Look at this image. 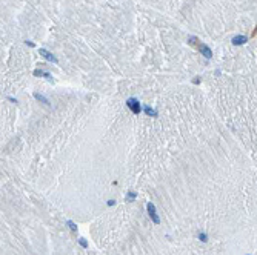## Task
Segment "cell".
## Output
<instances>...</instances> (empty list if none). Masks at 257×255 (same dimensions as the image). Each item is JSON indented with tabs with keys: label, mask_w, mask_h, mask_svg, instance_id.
Masks as SVG:
<instances>
[{
	"label": "cell",
	"mask_w": 257,
	"mask_h": 255,
	"mask_svg": "<svg viewBox=\"0 0 257 255\" xmlns=\"http://www.w3.org/2000/svg\"><path fill=\"white\" fill-rule=\"evenodd\" d=\"M126 106L131 109L132 114H139V112L142 111V106H140V103H139V100L134 98V97H131V98L126 100Z\"/></svg>",
	"instance_id": "obj_1"
},
{
	"label": "cell",
	"mask_w": 257,
	"mask_h": 255,
	"mask_svg": "<svg viewBox=\"0 0 257 255\" xmlns=\"http://www.w3.org/2000/svg\"><path fill=\"white\" fill-rule=\"evenodd\" d=\"M146 211H148V215L151 217V220H153L154 224H159V223H160V218H159V215H157V212H156V206H154L151 202L146 204Z\"/></svg>",
	"instance_id": "obj_2"
},
{
	"label": "cell",
	"mask_w": 257,
	"mask_h": 255,
	"mask_svg": "<svg viewBox=\"0 0 257 255\" xmlns=\"http://www.w3.org/2000/svg\"><path fill=\"white\" fill-rule=\"evenodd\" d=\"M199 51H200V54L205 59H211L212 57V51H211V48L209 46H206L205 43H199Z\"/></svg>",
	"instance_id": "obj_3"
},
{
	"label": "cell",
	"mask_w": 257,
	"mask_h": 255,
	"mask_svg": "<svg viewBox=\"0 0 257 255\" xmlns=\"http://www.w3.org/2000/svg\"><path fill=\"white\" fill-rule=\"evenodd\" d=\"M40 56H42V57H45V59L49 60V62H52V63H59L57 57L54 56V54H51L48 49H45V48H40Z\"/></svg>",
	"instance_id": "obj_4"
},
{
	"label": "cell",
	"mask_w": 257,
	"mask_h": 255,
	"mask_svg": "<svg viewBox=\"0 0 257 255\" xmlns=\"http://www.w3.org/2000/svg\"><path fill=\"white\" fill-rule=\"evenodd\" d=\"M248 42V37L246 35H236L233 39V45H245Z\"/></svg>",
	"instance_id": "obj_5"
},
{
	"label": "cell",
	"mask_w": 257,
	"mask_h": 255,
	"mask_svg": "<svg viewBox=\"0 0 257 255\" xmlns=\"http://www.w3.org/2000/svg\"><path fill=\"white\" fill-rule=\"evenodd\" d=\"M34 75L35 77H45L48 80H52V75L49 74V72H45V71H42V69H35L34 71Z\"/></svg>",
	"instance_id": "obj_6"
},
{
	"label": "cell",
	"mask_w": 257,
	"mask_h": 255,
	"mask_svg": "<svg viewBox=\"0 0 257 255\" xmlns=\"http://www.w3.org/2000/svg\"><path fill=\"white\" fill-rule=\"evenodd\" d=\"M34 98H35V100H39V102H42V103H45V105H49V100H48L45 95L39 94V92H34Z\"/></svg>",
	"instance_id": "obj_7"
},
{
	"label": "cell",
	"mask_w": 257,
	"mask_h": 255,
	"mask_svg": "<svg viewBox=\"0 0 257 255\" xmlns=\"http://www.w3.org/2000/svg\"><path fill=\"white\" fill-rule=\"evenodd\" d=\"M143 111L146 112V115H151V117H156L157 115V112L154 111L151 106H143Z\"/></svg>",
	"instance_id": "obj_8"
},
{
	"label": "cell",
	"mask_w": 257,
	"mask_h": 255,
	"mask_svg": "<svg viewBox=\"0 0 257 255\" xmlns=\"http://www.w3.org/2000/svg\"><path fill=\"white\" fill-rule=\"evenodd\" d=\"M136 198H137V194L132 192V191H129V192L126 194V202H134Z\"/></svg>",
	"instance_id": "obj_9"
},
{
	"label": "cell",
	"mask_w": 257,
	"mask_h": 255,
	"mask_svg": "<svg viewBox=\"0 0 257 255\" xmlns=\"http://www.w3.org/2000/svg\"><path fill=\"white\" fill-rule=\"evenodd\" d=\"M79 243H80L82 248H88V241H86L85 238H79Z\"/></svg>",
	"instance_id": "obj_10"
},
{
	"label": "cell",
	"mask_w": 257,
	"mask_h": 255,
	"mask_svg": "<svg viewBox=\"0 0 257 255\" xmlns=\"http://www.w3.org/2000/svg\"><path fill=\"white\" fill-rule=\"evenodd\" d=\"M68 226L71 227V231H74V232L77 231V226H76V224H74L73 221H71V220H68Z\"/></svg>",
	"instance_id": "obj_11"
},
{
	"label": "cell",
	"mask_w": 257,
	"mask_h": 255,
	"mask_svg": "<svg viewBox=\"0 0 257 255\" xmlns=\"http://www.w3.org/2000/svg\"><path fill=\"white\" fill-rule=\"evenodd\" d=\"M199 238H200L202 241H206V240H208V237H206V234H203V232H202V234H199Z\"/></svg>",
	"instance_id": "obj_12"
}]
</instances>
